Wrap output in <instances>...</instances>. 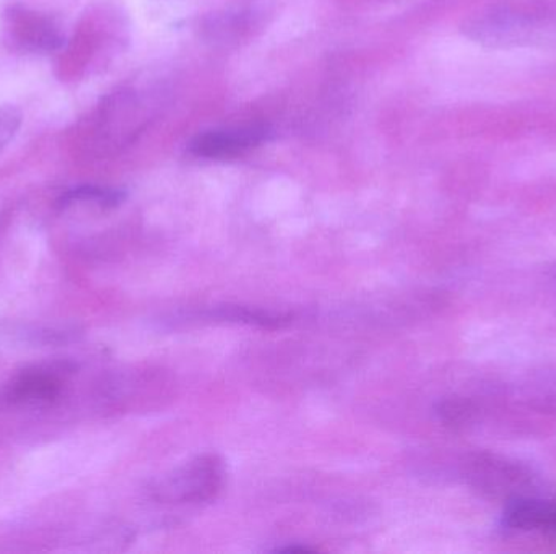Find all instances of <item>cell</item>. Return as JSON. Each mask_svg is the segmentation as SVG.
I'll list each match as a JSON object with an SVG mask.
<instances>
[{"instance_id": "6da1fadb", "label": "cell", "mask_w": 556, "mask_h": 554, "mask_svg": "<svg viewBox=\"0 0 556 554\" xmlns=\"http://www.w3.org/2000/svg\"><path fill=\"white\" fill-rule=\"evenodd\" d=\"M150 123V107L132 87H121L75 124L68 133V149L85 159L119 155L139 140Z\"/></svg>"}, {"instance_id": "7a4b0ae2", "label": "cell", "mask_w": 556, "mask_h": 554, "mask_svg": "<svg viewBox=\"0 0 556 554\" xmlns=\"http://www.w3.org/2000/svg\"><path fill=\"white\" fill-rule=\"evenodd\" d=\"M129 16L119 3L103 0L88 5L55 61L62 81H78L106 67L129 42Z\"/></svg>"}, {"instance_id": "3957f363", "label": "cell", "mask_w": 556, "mask_h": 554, "mask_svg": "<svg viewBox=\"0 0 556 554\" xmlns=\"http://www.w3.org/2000/svg\"><path fill=\"white\" fill-rule=\"evenodd\" d=\"M2 39L10 51L28 55L59 54L67 41L54 15L23 3H12L2 13Z\"/></svg>"}, {"instance_id": "277c9868", "label": "cell", "mask_w": 556, "mask_h": 554, "mask_svg": "<svg viewBox=\"0 0 556 554\" xmlns=\"http://www.w3.org/2000/svg\"><path fill=\"white\" fill-rule=\"evenodd\" d=\"M227 480L224 461L202 454L173 471L153 488V497L168 504H201L215 500Z\"/></svg>"}, {"instance_id": "5b68a950", "label": "cell", "mask_w": 556, "mask_h": 554, "mask_svg": "<svg viewBox=\"0 0 556 554\" xmlns=\"http://www.w3.org/2000/svg\"><path fill=\"white\" fill-rule=\"evenodd\" d=\"M270 15L273 9L267 0H243L205 15L199 33L205 42L231 48L263 31Z\"/></svg>"}, {"instance_id": "8992f818", "label": "cell", "mask_w": 556, "mask_h": 554, "mask_svg": "<svg viewBox=\"0 0 556 554\" xmlns=\"http://www.w3.org/2000/svg\"><path fill=\"white\" fill-rule=\"evenodd\" d=\"M269 127L264 124H241L205 130L189 142V155L207 162H231L260 149L269 139Z\"/></svg>"}, {"instance_id": "52a82bcc", "label": "cell", "mask_w": 556, "mask_h": 554, "mask_svg": "<svg viewBox=\"0 0 556 554\" xmlns=\"http://www.w3.org/2000/svg\"><path fill=\"white\" fill-rule=\"evenodd\" d=\"M470 484L492 498H508V501L526 497L531 488L532 474L518 462L496 455H477L467 465Z\"/></svg>"}, {"instance_id": "ba28073f", "label": "cell", "mask_w": 556, "mask_h": 554, "mask_svg": "<svg viewBox=\"0 0 556 554\" xmlns=\"http://www.w3.org/2000/svg\"><path fill=\"white\" fill-rule=\"evenodd\" d=\"M62 390V381L52 371L33 370L16 376L3 390V399L9 403H51Z\"/></svg>"}, {"instance_id": "9c48e42d", "label": "cell", "mask_w": 556, "mask_h": 554, "mask_svg": "<svg viewBox=\"0 0 556 554\" xmlns=\"http://www.w3.org/2000/svg\"><path fill=\"white\" fill-rule=\"evenodd\" d=\"M503 524L515 530H545L556 533V501L516 498L508 501Z\"/></svg>"}, {"instance_id": "30bf717a", "label": "cell", "mask_w": 556, "mask_h": 554, "mask_svg": "<svg viewBox=\"0 0 556 554\" xmlns=\"http://www.w3.org/2000/svg\"><path fill=\"white\" fill-rule=\"evenodd\" d=\"M123 191L117 189L101 188V185H78L71 189L59 197L58 207L61 210L74 207V205H91V207L100 208V210H111V208L119 207L123 204Z\"/></svg>"}, {"instance_id": "8fae6325", "label": "cell", "mask_w": 556, "mask_h": 554, "mask_svg": "<svg viewBox=\"0 0 556 554\" xmlns=\"http://www.w3.org/2000/svg\"><path fill=\"white\" fill-rule=\"evenodd\" d=\"M214 315L222 321L243 322V324L264 328H281L290 324L293 319L290 314H276V312L251 308H220L214 312Z\"/></svg>"}, {"instance_id": "7c38bea8", "label": "cell", "mask_w": 556, "mask_h": 554, "mask_svg": "<svg viewBox=\"0 0 556 554\" xmlns=\"http://www.w3.org/2000/svg\"><path fill=\"white\" fill-rule=\"evenodd\" d=\"M476 410L469 400L450 399L444 400L438 407V416L447 426H466L472 422Z\"/></svg>"}, {"instance_id": "4fadbf2b", "label": "cell", "mask_w": 556, "mask_h": 554, "mask_svg": "<svg viewBox=\"0 0 556 554\" xmlns=\"http://www.w3.org/2000/svg\"><path fill=\"white\" fill-rule=\"evenodd\" d=\"M22 123V111L18 107L0 106V152L15 139Z\"/></svg>"}]
</instances>
